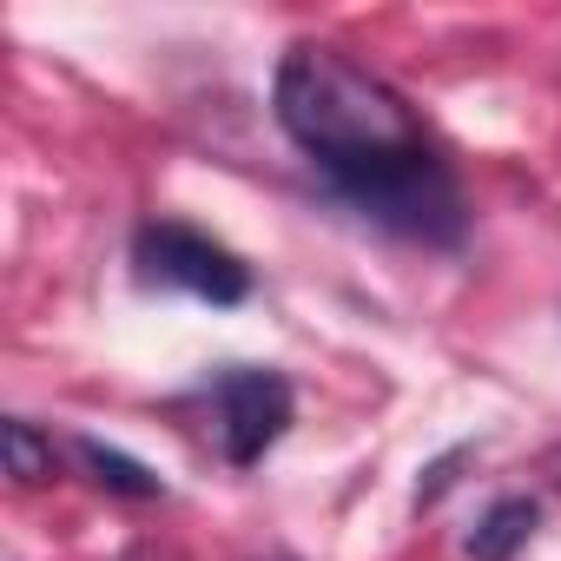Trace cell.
I'll use <instances>...</instances> for the list:
<instances>
[{"instance_id":"obj_1","label":"cell","mask_w":561,"mask_h":561,"mask_svg":"<svg viewBox=\"0 0 561 561\" xmlns=\"http://www.w3.org/2000/svg\"><path fill=\"white\" fill-rule=\"evenodd\" d=\"M271 113L285 126V139L324 172V185L370 225H397L423 211L449 172L443 152L423 139V119L410 113V100L370 67H357L351 54L318 41H298L277 60Z\"/></svg>"},{"instance_id":"obj_2","label":"cell","mask_w":561,"mask_h":561,"mask_svg":"<svg viewBox=\"0 0 561 561\" xmlns=\"http://www.w3.org/2000/svg\"><path fill=\"white\" fill-rule=\"evenodd\" d=\"M133 264L146 285H165V291H192L205 305H244L251 298V271L238 251H225L218 238L179 225V218H159V225H139L133 238Z\"/></svg>"},{"instance_id":"obj_3","label":"cell","mask_w":561,"mask_h":561,"mask_svg":"<svg viewBox=\"0 0 561 561\" xmlns=\"http://www.w3.org/2000/svg\"><path fill=\"white\" fill-rule=\"evenodd\" d=\"M205 397H211V436H218V456H225L231 469L264 462V449L285 436L291 416H298L291 383L277 377V370H251V364L218 370V377L205 383Z\"/></svg>"},{"instance_id":"obj_4","label":"cell","mask_w":561,"mask_h":561,"mask_svg":"<svg viewBox=\"0 0 561 561\" xmlns=\"http://www.w3.org/2000/svg\"><path fill=\"white\" fill-rule=\"evenodd\" d=\"M535 522H541V508H535L528 495H502V502L469 528V554H476V561H515V554L528 548Z\"/></svg>"},{"instance_id":"obj_5","label":"cell","mask_w":561,"mask_h":561,"mask_svg":"<svg viewBox=\"0 0 561 561\" xmlns=\"http://www.w3.org/2000/svg\"><path fill=\"white\" fill-rule=\"evenodd\" d=\"M80 462H87V469H93V482H100V489H113V495H139V502H146V495H165V482H159L146 462H133L126 449H113V443H100V436H87V443H80Z\"/></svg>"},{"instance_id":"obj_6","label":"cell","mask_w":561,"mask_h":561,"mask_svg":"<svg viewBox=\"0 0 561 561\" xmlns=\"http://www.w3.org/2000/svg\"><path fill=\"white\" fill-rule=\"evenodd\" d=\"M0 449H8V476H14L21 489L54 482V436H41L27 416H8V430H0Z\"/></svg>"}]
</instances>
